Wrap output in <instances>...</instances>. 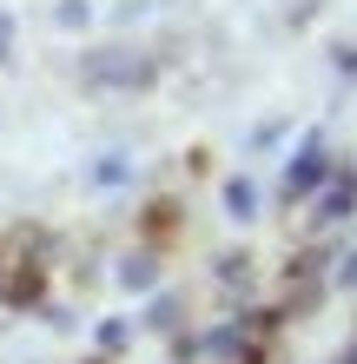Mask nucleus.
I'll use <instances>...</instances> for the list:
<instances>
[{
    "mask_svg": "<svg viewBox=\"0 0 357 364\" xmlns=\"http://www.w3.org/2000/svg\"><path fill=\"white\" fill-rule=\"evenodd\" d=\"M119 285H126V291H153V285H159V265L139 252V259H126V265H119Z\"/></svg>",
    "mask_w": 357,
    "mask_h": 364,
    "instance_id": "5",
    "label": "nucleus"
},
{
    "mask_svg": "<svg viewBox=\"0 0 357 364\" xmlns=\"http://www.w3.org/2000/svg\"><path fill=\"white\" fill-rule=\"evenodd\" d=\"M87 14H93L87 0H60V27H87Z\"/></svg>",
    "mask_w": 357,
    "mask_h": 364,
    "instance_id": "6",
    "label": "nucleus"
},
{
    "mask_svg": "<svg viewBox=\"0 0 357 364\" xmlns=\"http://www.w3.org/2000/svg\"><path fill=\"white\" fill-rule=\"evenodd\" d=\"M338 73H357V47H344V53H338Z\"/></svg>",
    "mask_w": 357,
    "mask_h": 364,
    "instance_id": "8",
    "label": "nucleus"
},
{
    "mask_svg": "<svg viewBox=\"0 0 357 364\" xmlns=\"http://www.w3.org/2000/svg\"><path fill=\"white\" fill-rule=\"evenodd\" d=\"M13 47V27H7V14H0V53H7Z\"/></svg>",
    "mask_w": 357,
    "mask_h": 364,
    "instance_id": "9",
    "label": "nucleus"
},
{
    "mask_svg": "<svg viewBox=\"0 0 357 364\" xmlns=\"http://www.w3.org/2000/svg\"><path fill=\"white\" fill-rule=\"evenodd\" d=\"M338 285H344V291H357V252H351V259L338 265Z\"/></svg>",
    "mask_w": 357,
    "mask_h": 364,
    "instance_id": "7",
    "label": "nucleus"
},
{
    "mask_svg": "<svg viewBox=\"0 0 357 364\" xmlns=\"http://www.w3.org/2000/svg\"><path fill=\"white\" fill-rule=\"evenodd\" d=\"M258 212V186L251 179H225V219H251Z\"/></svg>",
    "mask_w": 357,
    "mask_h": 364,
    "instance_id": "4",
    "label": "nucleus"
},
{
    "mask_svg": "<svg viewBox=\"0 0 357 364\" xmlns=\"http://www.w3.org/2000/svg\"><path fill=\"white\" fill-rule=\"evenodd\" d=\"M324 179H331L324 139H304V146H298V159H291V173H285V192H291V199H318Z\"/></svg>",
    "mask_w": 357,
    "mask_h": 364,
    "instance_id": "2",
    "label": "nucleus"
},
{
    "mask_svg": "<svg viewBox=\"0 0 357 364\" xmlns=\"http://www.w3.org/2000/svg\"><path fill=\"white\" fill-rule=\"evenodd\" d=\"M338 364H357V345H351V351H344V358H338Z\"/></svg>",
    "mask_w": 357,
    "mask_h": 364,
    "instance_id": "10",
    "label": "nucleus"
},
{
    "mask_svg": "<svg viewBox=\"0 0 357 364\" xmlns=\"http://www.w3.org/2000/svg\"><path fill=\"white\" fill-rule=\"evenodd\" d=\"M87 87H113V93H139V87H153L159 80V67L145 53H133V47H106V53H87Z\"/></svg>",
    "mask_w": 357,
    "mask_h": 364,
    "instance_id": "1",
    "label": "nucleus"
},
{
    "mask_svg": "<svg viewBox=\"0 0 357 364\" xmlns=\"http://www.w3.org/2000/svg\"><path fill=\"white\" fill-rule=\"evenodd\" d=\"M351 205H357V179H338V186L318 192V212H311V219H344Z\"/></svg>",
    "mask_w": 357,
    "mask_h": 364,
    "instance_id": "3",
    "label": "nucleus"
}]
</instances>
